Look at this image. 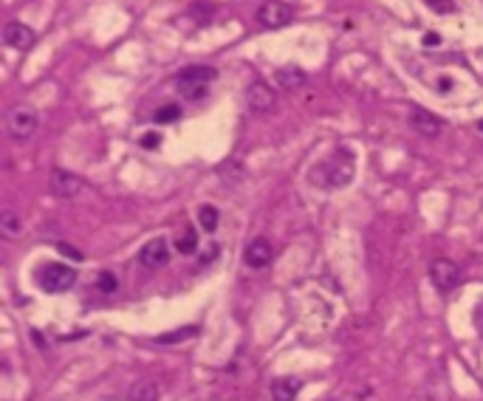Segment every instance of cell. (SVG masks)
<instances>
[{
    "instance_id": "cell-25",
    "label": "cell",
    "mask_w": 483,
    "mask_h": 401,
    "mask_svg": "<svg viewBox=\"0 0 483 401\" xmlns=\"http://www.w3.org/2000/svg\"><path fill=\"white\" fill-rule=\"evenodd\" d=\"M424 46H427V49H429V46L435 49V46H441V37H438L435 32H427V34H424Z\"/></svg>"
},
{
    "instance_id": "cell-4",
    "label": "cell",
    "mask_w": 483,
    "mask_h": 401,
    "mask_svg": "<svg viewBox=\"0 0 483 401\" xmlns=\"http://www.w3.org/2000/svg\"><path fill=\"white\" fill-rule=\"evenodd\" d=\"M34 130H37V110L32 105H18V108L9 110V133H12V139L26 141V139L34 136Z\"/></svg>"
},
{
    "instance_id": "cell-7",
    "label": "cell",
    "mask_w": 483,
    "mask_h": 401,
    "mask_svg": "<svg viewBox=\"0 0 483 401\" xmlns=\"http://www.w3.org/2000/svg\"><path fill=\"white\" fill-rule=\"evenodd\" d=\"M272 257H275V246L263 235H258L255 241H249V246L244 249V263L249 269H266L272 263Z\"/></svg>"
},
{
    "instance_id": "cell-19",
    "label": "cell",
    "mask_w": 483,
    "mask_h": 401,
    "mask_svg": "<svg viewBox=\"0 0 483 401\" xmlns=\"http://www.w3.org/2000/svg\"><path fill=\"white\" fill-rule=\"evenodd\" d=\"M198 221H201L203 232H215V229H218V221H220V215H218V210H215L212 204H203V207L198 210Z\"/></svg>"
},
{
    "instance_id": "cell-10",
    "label": "cell",
    "mask_w": 483,
    "mask_h": 401,
    "mask_svg": "<svg viewBox=\"0 0 483 401\" xmlns=\"http://www.w3.org/2000/svg\"><path fill=\"white\" fill-rule=\"evenodd\" d=\"M246 102H249V108H252L255 113H269V110L275 108L277 96H275V91H272L266 82H252V85L246 88Z\"/></svg>"
},
{
    "instance_id": "cell-21",
    "label": "cell",
    "mask_w": 483,
    "mask_h": 401,
    "mask_svg": "<svg viewBox=\"0 0 483 401\" xmlns=\"http://www.w3.org/2000/svg\"><path fill=\"white\" fill-rule=\"evenodd\" d=\"M178 116H181V108H178V105H164V108H158V110H156V122H158V125L175 122Z\"/></svg>"
},
{
    "instance_id": "cell-27",
    "label": "cell",
    "mask_w": 483,
    "mask_h": 401,
    "mask_svg": "<svg viewBox=\"0 0 483 401\" xmlns=\"http://www.w3.org/2000/svg\"><path fill=\"white\" fill-rule=\"evenodd\" d=\"M477 127H480V133H483V119H480V125H477Z\"/></svg>"
},
{
    "instance_id": "cell-9",
    "label": "cell",
    "mask_w": 483,
    "mask_h": 401,
    "mask_svg": "<svg viewBox=\"0 0 483 401\" xmlns=\"http://www.w3.org/2000/svg\"><path fill=\"white\" fill-rule=\"evenodd\" d=\"M139 260H142V266H147V269L167 266V260H170V241H167V238H153V241H147V243L142 246V252H139Z\"/></svg>"
},
{
    "instance_id": "cell-17",
    "label": "cell",
    "mask_w": 483,
    "mask_h": 401,
    "mask_svg": "<svg viewBox=\"0 0 483 401\" xmlns=\"http://www.w3.org/2000/svg\"><path fill=\"white\" fill-rule=\"evenodd\" d=\"M195 333H198V325H187V328H178V331H170V333L158 336L156 342H158V345H175V342H187V339H192Z\"/></svg>"
},
{
    "instance_id": "cell-6",
    "label": "cell",
    "mask_w": 483,
    "mask_h": 401,
    "mask_svg": "<svg viewBox=\"0 0 483 401\" xmlns=\"http://www.w3.org/2000/svg\"><path fill=\"white\" fill-rule=\"evenodd\" d=\"M429 280H432V286L438 291H452L460 283V266L452 263V260L438 257V260L429 263Z\"/></svg>"
},
{
    "instance_id": "cell-11",
    "label": "cell",
    "mask_w": 483,
    "mask_h": 401,
    "mask_svg": "<svg viewBox=\"0 0 483 401\" xmlns=\"http://www.w3.org/2000/svg\"><path fill=\"white\" fill-rule=\"evenodd\" d=\"M410 127L413 130H418L421 136H438L441 133V119L438 116H432L429 110H424V108H413L410 110Z\"/></svg>"
},
{
    "instance_id": "cell-8",
    "label": "cell",
    "mask_w": 483,
    "mask_h": 401,
    "mask_svg": "<svg viewBox=\"0 0 483 401\" xmlns=\"http://www.w3.org/2000/svg\"><path fill=\"white\" fill-rule=\"evenodd\" d=\"M49 186H51V192H54L57 198H63V200L77 198V195L82 192V181H80V175H74V172H68V170H54V172H51Z\"/></svg>"
},
{
    "instance_id": "cell-18",
    "label": "cell",
    "mask_w": 483,
    "mask_h": 401,
    "mask_svg": "<svg viewBox=\"0 0 483 401\" xmlns=\"http://www.w3.org/2000/svg\"><path fill=\"white\" fill-rule=\"evenodd\" d=\"M175 249H178V255H192V252L198 249V235H195V229H192V227H187V229L178 235Z\"/></svg>"
},
{
    "instance_id": "cell-2",
    "label": "cell",
    "mask_w": 483,
    "mask_h": 401,
    "mask_svg": "<svg viewBox=\"0 0 483 401\" xmlns=\"http://www.w3.org/2000/svg\"><path fill=\"white\" fill-rule=\"evenodd\" d=\"M351 178H353V155L345 147L337 150L325 164H320L314 170V181H320L325 186H345V184H351Z\"/></svg>"
},
{
    "instance_id": "cell-16",
    "label": "cell",
    "mask_w": 483,
    "mask_h": 401,
    "mask_svg": "<svg viewBox=\"0 0 483 401\" xmlns=\"http://www.w3.org/2000/svg\"><path fill=\"white\" fill-rule=\"evenodd\" d=\"M0 232H4L6 238H18L23 232V218L15 210H4L0 212Z\"/></svg>"
},
{
    "instance_id": "cell-1",
    "label": "cell",
    "mask_w": 483,
    "mask_h": 401,
    "mask_svg": "<svg viewBox=\"0 0 483 401\" xmlns=\"http://www.w3.org/2000/svg\"><path fill=\"white\" fill-rule=\"evenodd\" d=\"M215 77H218V71L212 65H187L175 77V91L181 94V99L195 102V99H201L206 94V88H209V82Z\"/></svg>"
},
{
    "instance_id": "cell-24",
    "label": "cell",
    "mask_w": 483,
    "mask_h": 401,
    "mask_svg": "<svg viewBox=\"0 0 483 401\" xmlns=\"http://www.w3.org/2000/svg\"><path fill=\"white\" fill-rule=\"evenodd\" d=\"M142 144H144V147H158V144H161V136H158V133H147V136L142 139Z\"/></svg>"
},
{
    "instance_id": "cell-20",
    "label": "cell",
    "mask_w": 483,
    "mask_h": 401,
    "mask_svg": "<svg viewBox=\"0 0 483 401\" xmlns=\"http://www.w3.org/2000/svg\"><path fill=\"white\" fill-rule=\"evenodd\" d=\"M96 286H99V291H102V294H116L119 280H116V274H113V272H102V274H99V280H96Z\"/></svg>"
},
{
    "instance_id": "cell-23",
    "label": "cell",
    "mask_w": 483,
    "mask_h": 401,
    "mask_svg": "<svg viewBox=\"0 0 483 401\" xmlns=\"http://www.w3.org/2000/svg\"><path fill=\"white\" fill-rule=\"evenodd\" d=\"M57 249H60V255H65L71 260H82V252H77L71 243H57Z\"/></svg>"
},
{
    "instance_id": "cell-12",
    "label": "cell",
    "mask_w": 483,
    "mask_h": 401,
    "mask_svg": "<svg viewBox=\"0 0 483 401\" xmlns=\"http://www.w3.org/2000/svg\"><path fill=\"white\" fill-rule=\"evenodd\" d=\"M4 40H6L12 49L26 51V49H32V46H34L37 34H34L29 26H23V23H9V26L4 29Z\"/></svg>"
},
{
    "instance_id": "cell-14",
    "label": "cell",
    "mask_w": 483,
    "mask_h": 401,
    "mask_svg": "<svg viewBox=\"0 0 483 401\" xmlns=\"http://www.w3.org/2000/svg\"><path fill=\"white\" fill-rule=\"evenodd\" d=\"M127 398L130 401H158V384L150 378H142L127 390Z\"/></svg>"
},
{
    "instance_id": "cell-22",
    "label": "cell",
    "mask_w": 483,
    "mask_h": 401,
    "mask_svg": "<svg viewBox=\"0 0 483 401\" xmlns=\"http://www.w3.org/2000/svg\"><path fill=\"white\" fill-rule=\"evenodd\" d=\"M424 4L429 6V9H435L438 15H446V12H452L455 6H452V0H424Z\"/></svg>"
},
{
    "instance_id": "cell-3",
    "label": "cell",
    "mask_w": 483,
    "mask_h": 401,
    "mask_svg": "<svg viewBox=\"0 0 483 401\" xmlns=\"http://www.w3.org/2000/svg\"><path fill=\"white\" fill-rule=\"evenodd\" d=\"M37 283L43 291L49 294H63L68 288H74L77 283V269L74 266H65V263H46L37 274Z\"/></svg>"
},
{
    "instance_id": "cell-26",
    "label": "cell",
    "mask_w": 483,
    "mask_h": 401,
    "mask_svg": "<svg viewBox=\"0 0 483 401\" xmlns=\"http://www.w3.org/2000/svg\"><path fill=\"white\" fill-rule=\"evenodd\" d=\"M449 88H452V82H449L446 77H444V79H438V91H444V94H446Z\"/></svg>"
},
{
    "instance_id": "cell-15",
    "label": "cell",
    "mask_w": 483,
    "mask_h": 401,
    "mask_svg": "<svg viewBox=\"0 0 483 401\" xmlns=\"http://www.w3.org/2000/svg\"><path fill=\"white\" fill-rule=\"evenodd\" d=\"M300 393V384L291 378H275L272 381V401H294Z\"/></svg>"
},
{
    "instance_id": "cell-5",
    "label": "cell",
    "mask_w": 483,
    "mask_h": 401,
    "mask_svg": "<svg viewBox=\"0 0 483 401\" xmlns=\"http://www.w3.org/2000/svg\"><path fill=\"white\" fill-rule=\"evenodd\" d=\"M291 18H294V9L289 4H283V0H266L258 9V20L266 29H283L291 23Z\"/></svg>"
},
{
    "instance_id": "cell-13",
    "label": "cell",
    "mask_w": 483,
    "mask_h": 401,
    "mask_svg": "<svg viewBox=\"0 0 483 401\" xmlns=\"http://www.w3.org/2000/svg\"><path fill=\"white\" fill-rule=\"evenodd\" d=\"M275 79H277V85H283L286 91H297V88H303L306 85V71L303 68H297V65H283V68H277V74H275Z\"/></svg>"
}]
</instances>
